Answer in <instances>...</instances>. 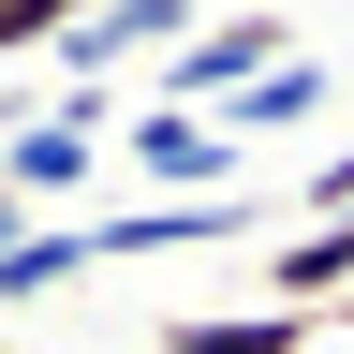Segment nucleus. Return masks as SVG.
Wrapping results in <instances>:
<instances>
[{
  "instance_id": "obj_7",
  "label": "nucleus",
  "mask_w": 354,
  "mask_h": 354,
  "mask_svg": "<svg viewBox=\"0 0 354 354\" xmlns=\"http://www.w3.org/2000/svg\"><path fill=\"white\" fill-rule=\"evenodd\" d=\"M266 310H325V295H354V221H310V236H281V266H266Z\"/></svg>"
},
{
  "instance_id": "obj_3",
  "label": "nucleus",
  "mask_w": 354,
  "mask_h": 354,
  "mask_svg": "<svg viewBox=\"0 0 354 354\" xmlns=\"http://www.w3.org/2000/svg\"><path fill=\"white\" fill-rule=\"evenodd\" d=\"M192 15L207 0H88L44 59H59V88H118V74H162L177 44H192Z\"/></svg>"
},
{
  "instance_id": "obj_9",
  "label": "nucleus",
  "mask_w": 354,
  "mask_h": 354,
  "mask_svg": "<svg viewBox=\"0 0 354 354\" xmlns=\"http://www.w3.org/2000/svg\"><path fill=\"white\" fill-rule=\"evenodd\" d=\"M74 15H88V0H0V59H30V44H59Z\"/></svg>"
},
{
  "instance_id": "obj_2",
  "label": "nucleus",
  "mask_w": 354,
  "mask_h": 354,
  "mask_svg": "<svg viewBox=\"0 0 354 354\" xmlns=\"http://www.w3.org/2000/svg\"><path fill=\"white\" fill-rule=\"evenodd\" d=\"M281 59H295V30L266 15V0H207L192 44L162 59V104H177V118H192V104H236V88H251V74H281Z\"/></svg>"
},
{
  "instance_id": "obj_5",
  "label": "nucleus",
  "mask_w": 354,
  "mask_h": 354,
  "mask_svg": "<svg viewBox=\"0 0 354 354\" xmlns=\"http://www.w3.org/2000/svg\"><path fill=\"white\" fill-rule=\"evenodd\" d=\"M88 281V221H30L15 251H0V325H30L44 295H74Z\"/></svg>"
},
{
  "instance_id": "obj_12",
  "label": "nucleus",
  "mask_w": 354,
  "mask_h": 354,
  "mask_svg": "<svg viewBox=\"0 0 354 354\" xmlns=\"http://www.w3.org/2000/svg\"><path fill=\"white\" fill-rule=\"evenodd\" d=\"M0 354H15V325H0Z\"/></svg>"
},
{
  "instance_id": "obj_11",
  "label": "nucleus",
  "mask_w": 354,
  "mask_h": 354,
  "mask_svg": "<svg viewBox=\"0 0 354 354\" xmlns=\"http://www.w3.org/2000/svg\"><path fill=\"white\" fill-rule=\"evenodd\" d=\"M15 236H30V207H15V192H0V251H15Z\"/></svg>"
},
{
  "instance_id": "obj_8",
  "label": "nucleus",
  "mask_w": 354,
  "mask_h": 354,
  "mask_svg": "<svg viewBox=\"0 0 354 354\" xmlns=\"http://www.w3.org/2000/svg\"><path fill=\"white\" fill-rule=\"evenodd\" d=\"M325 104H339V74H325V59L295 44V59H281V74H251V88H236L221 118H236V133H295V118H325Z\"/></svg>"
},
{
  "instance_id": "obj_1",
  "label": "nucleus",
  "mask_w": 354,
  "mask_h": 354,
  "mask_svg": "<svg viewBox=\"0 0 354 354\" xmlns=\"http://www.w3.org/2000/svg\"><path fill=\"white\" fill-rule=\"evenodd\" d=\"M88 177H104V88H59V104H30L15 133H0V192H15L30 221L74 207Z\"/></svg>"
},
{
  "instance_id": "obj_10",
  "label": "nucleus",
  "mask_w": 354,
  "mask_h": 354,
  "mask_svg": "<svg viewBox=\"0 0 354 354\" xmlns=\"http://www.w3.org/2000/svg\"><path fill=\"white\" fill-rule=\"evenodd\" d=\"M310 221H354V148H325V177H310Z\"/></svg>"
},
{
  "instance_id": "obj_4",
  "label": "nucleus",
  "mask_w": 354,
  "mask_h": 354,
  "mask_svg": "<svg viewBox=\"0 0 354 354\" xmlns=\"http://www.w3.org/2000/svg\"><path fill=\"white\" fill-rule=\"evenodd\" d=\"M118 162L148 177V192H236V148H221L207 118H177V104H148V118H133V133H118Z\"/></svg>"
},
{
  "instance_id": "obj_6",
  "label": "nucleus",
  "mask_w": 354,
  "mask_h": 354,
  "mask_svg": "<svg viewBox=\"0 0 354 354\" xmlns=\"http://www.w3.org/2000/svg\"><path fill=\"white\" fill-rule=\"evenodd\" d=\"M162 354H310L325 325L310 310H192V325H148Z\"/></svg>"
}]
</instances>
